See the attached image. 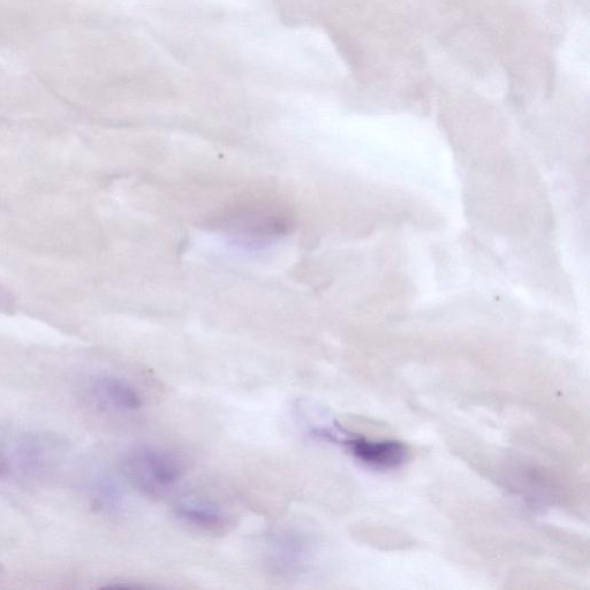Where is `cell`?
<instances>
[{"instance_id": "6da1fadb", "label": "cell", "mask_w": 590, "mask_h": 590, "mask_svg": "<svg viewBox=\"0 0 590 590\" xmlns=\"http://www.w3.org/2000/svg\"><path fill=\"white\" fill-rule=\"evenodd\" d=\"M218 226L231 237L251 245L281 238L293 226L291 210L270 199L242 201L218 218Z\"/></svg>"}, {"instance_id": "7a4b0ae2", "label": "cell", "mask_w": 590, "mask_h": 590, "mask_svg": "<svg viewBox=\"0 0 590 590\" xmlns=\"http://www.w3.org/2000/svg\"><path fill=\"white\" fill-rule=\"evenodd\" d=\"M127 479L141 493L160 497L169 493L183 476V464L169 451L141 445L134 448L124 461Z\"/></svg>"}, {"instance_id": "3957f363", "label": "cell", "mask_w": 590, "mask_h": 590, "mask_svg": "<svg viewBox=\"0 0 590 590\" xmlns=\"http://www.w3.org/2000/svg\"><path fill=\"white\" fill-rule=\"evenodd\" d=\"M310 559L308 542L304 536L294 533L271 535L264 551V561L271 572L281 576H297L304 573Z\"/></svg>"}, {"instance_id": "277c9868", "label": "cell", "mask_w": 590, "mask_h": 590, "mask_svg": "<svg viewBox=\"0 0 590 590\" xmlns=\"http://www.w3.org/2000/svg\"><path fill=\"white\" fill-rule=\"evenodd\" d=\"M181 523L208 534H221L231 525V520L222 508L209 499L187 497L175 508Z\"/></svg>"}, {"instance_id": "5b68a950", "label": "cell", "mask_w": 590, "mask_h": 590, "mask_svg": "<svg viewBox=\"0 0 590 590\" xmlns=\"http://www.w3.org/2000/svg\"><path fill=\"white\" fill-rule=\"evenodd\" d=\"M345 444L355 458L374 467H396L403 464L407 457L406 446L397 441H368L365 438H353Z\"/></svg>"}, {"instance_id": "8992f818", "label": "cell", "mask_w": 590, "mask_h": 590, "mask_svg": "<svg viewBox=\"0 0 590 590\" xmlns=\"http://www.w3.org/2000/svg\"><path fill=\"white\" fill-rule=\"evenodd\" d=\"M96 396L115 410L133 412L142 407L140 393L130 383L113 376H102L94 383Z\"/></svg>"}, {"instance_id": "52a82bcc", "label": "cell", "mask_w": 590, "mask_h": 590, "mask_svg": "<svg viewBox=\"0 0 590 590\" xmlns=\"http://www.w3.org/2000/svg\"><path fill=\"white\" fill-rule=\"evenodd\" d=\"M4 472H6V463L3 457L0 456V476H2Z\"/></svg>"}]
</instances>
